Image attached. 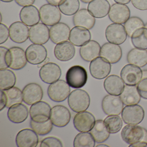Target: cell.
<instances>
[{"label":"cell","instance_id":"1","mask_svg":"<svg viewBox=\"0 0 147 147\" xmlns=\"http://www.w3.org/2000/svg\"><path fill=\"white\" fill-rule=\"evenodd\" d=\"M68 103L70 109L75 112L85 111L90 106V96L85 90L76 89L69 94Z\"/></svg>","mask_w":147,"mask_h":147},{"label":"cell","instance_id":"2","mask_svg":"<svg viewBox=\"0 0 147 147\" xmlns=\"http://www.w3.org/2000/svg\"><path fill=\"white\" fill-rule=\"evenodd\" d=\"M122 139L126 143L132 144L138 142L147 143V130L137 125H127L121 133Z\"/></svg>","mask_w":147,"mask_h":147},{"label":"cell","instance_id":"3","mask_svg":"<svg viewBox=\"0 0 147 147\" xmlns=\"http://www.w3.org/2000/svg\"><path fill=\"white\" fill-rule=\"evenodd\" d=\"M66 80L71 87L81 88L87 82V72L83 67L80 65L73 66L67 71Z\"/></svg>","mask_w":147,"mask_h":147},{"label":"cell","instance_id":"4","mask_svg":"<svg viewBox=\"0 0 147 147\" xmlns=\"http://www.w3.org/2000/svg\"><path fill=\"white\" fill-rule=\"evenodd\" d=\"M70 93V86L63 80H58L49 85L48 94L50 98L56 102L64 101Z\"/></svg>","mask_w":147,"mask_h":147},{"label":"cell","instance_id":"5","mask_svg":"<svg viewBox=\"0 0 147 147\" xmlns=\"http://www.w3.org/2000/svg\"><path fill=\"white\" fill-rule=\"evenodd\" d=\"M121 116L125 123L137 125L143 120L144 111L143 107L138 104L127 105L123 109Z\"/></svg>","mask_w":147,"mask_h":147},{"label":"cell","instance_id":"6","mask_svg":"<svg viewBox=\"0 0 147 147\" xmlns=\"http://www.w3.org/2000/svg\"><path fill=\"white\" fill-rule=\"evenodd\" d=\"M111 63L101 57L93 60L89 65L91 75L97 80H102L107 77L111 73Z\"/></svg>","mask_w":147,"mask_h":147},{"label":"cell","instance_id":"7","mask_svg":"<svg viewBox=\"0 0 147 147\" xmlns=\"http://www.w3.org/2000/svg\"><path fill=\"white\" fill-rule=\"evenodd\" d=\"M40 20L43 24L53 26L60 22L61 14L56 6L48 4L43 5L39 10Z\"/></svg>","mask_w":147,"mask_h":147},{"label":"cell","instance_id":"8","mask_svg":"<svg viewBox=\"0 0 147 147\" xmlns=\"http://www.w3.org/2000/svg\"><path fill=\"white\" fill-rule=\"evenodd\" d=\"M120 76L125 85L136 86L142 80V70L139 67L129 63L121 69Z\"/></svg>","mask_w":147,"mask_h":147},{"label":"cell","instance_id":"9","mask_svg":"<svg viewBox=\"0 0 147 147\" xmlns=\"http://www.w3.org/2000/svg\"><path fill=\"white\" fill-rule=\"evenodd\" d=\"M127 36L125 28L121 24H111L106 29V38L109 42L111 43L118 45L122 44L126 40Z\"/></svg>","mask_w":147,"mask_h":147},{"label":"cell","instance_id":"10","mask_svg":"<svg viewBox=\"0 0 147 147\" xmlns=\"http://www.w3.org/2000/svg\"><path fill=\"white\" fill-rule=\"evenodd\" d=\"M51 107L45 101H39L33 104L30 109L32 120L37 123H44L50 118Z\"/></svg>","mask_w":147,"mask_h":147},{"label":"cell","instance_id":"11","mask_svg":"<svg viewBox=\"0 0 147 147\" xmlns=\"http://www.w3.org/2000/svg\"><path fill=\"white\" fill-rule=\"evenodd\" d=\"M102 110L107 115H118L122 113L124 104L120 97L108 94L102 100Z\"/></svg>","mask_w":147,"mask_h":147},{"label":"cell","instance_id":"12","mask_svg":"<svg viewBox=\"0 0 147 147\" xmlns=\"http://www.w3.org/2000/svg\"><path fill=\"white\" fill-rule=\"evenodd\" d=\"M70 119L71 113L66 107L59 105L51 109L50 119L56 127H65L70 122Z\"/></svg>","mask_w":147,"mask_h":147},{"label":"cell","instance_id":"13","mask_svg":"<svg viewBox=\"0 0 147 147\" xmlns=\"http://www.w3.org/2000/svg\"><path fill=\"white\" fill-rule=\"evenodd\" d=\"M96 120L91 113L83 111L78 113L74 119V126L80 132H88L94 126Z\"/></svg>","mask_w":147,"mask_h":147},{"label":"cell","instance_id":"14","mask_svg":"<svg viewBox=\"0 0 147 147\" xmlns=\"http://www.w3.org/2000/svg\"><path fill=\"white\" fill-rule=\"evenodd\" d=\"M29 38L33 43L45 44L50 38L49 29L45 24L38 23L30 28Z\"/></svg>","mask_w":147,"mask_h":147},{"label":"cell","instance_id":"15","mask_svg":"<svg viewBox=\"0 0 147 147\" xmlns=\"http://www.w3.org/2000/svg\"><path fill=\"white\" fill-rule=\"evenodd\" d=\"M39 74L43 82L51 84L61 78V70L57 64L54 63H48L40 68Z\"/></svg>","mask_w":147,"mask_h":147},{"label":"cell","instance_id":"16","mask_svg":"<svg viewBox=\"0 0 147 147\" xmlns=\"http://www.w3.org/2000/svg\"><path fill=\"white\" fill-rule=\"evenodd\" d=\"M22 92L24 102L29 105L41 101L43 96L42 88L36 83L27 84L24 88Z\"/></svg>","mask_w":147,"mask_h":147},{"label":"cell","instance_id":"17","mask_svg":"<svg viewBox=\"0 0 147 147\" xmlns=\"http://www.w3.org/2000/svg\"><path fill=\"white\" fill-rule=\"evenodd\" d=\"M26 55L29 63L33 65H38L46 59L48 53L46 48L43 45L33 43L26 49Z\"/></svg>","mask_w":147,"mask_h":147},{"label":"cell","instance_id":"18","mask_svg":"<svg viewBox=\"0 0 147 147\" xmlns=\"http://www.w3.org/2000/svg\"><path fill=\"white\" fill-rule=\"evenodd\" d=\"M130 17V11L127 6L123 4H113L111 6L108 17L110 20L116 24H125Z\"/></svg>","mask_w":147,"mask_h":147},{"label":"cell","instance_id":"19","mask_svg":"<svg viewBox=\"0 0 147 147\" xmlns=\"http://www.w3.org/2000/svg\"><path fill=\"white\" fill-rule=\"evenodd\" d=\"M16 143L18 147H36L39 143V139L33 129H23L17 134Z\"/></svg>","mask_w":147,"mask_h":147},{"label":"cell","instance_id":"20","mask_svg":"<svg viewBox=\"0 0 147 147\" xmlns=\"http://www.w3.org/2000/svg\"><path fill=\"white\" fill-rule=\"evenodd\" d=\"M9 30L10 38L14 42L23 43L28 39L30 30L23 22H14L10 26Z\"/></svg>","mask_w":147,"mask_h":147},{"label":"cell","instance_id":"21","mask_svg":"<svg viewBox=\"0 0 147 147\" xmlns=\"http://www.w3.org/2000/svg\"><path fill=\"white\" fill-rule=\"evenodd\" d=\"M122 49L118 45L108 42L104 44L101 48L100 56L111 64L118 62L122 58Z\"/></svg>","mask_w":147,"mask_h":147},{"label":"cell","instance_id":"22","mask_svg":"<svg viewBox=\"0 0 147 147\" xmlns=\"http://www.w3.org/2000/svg\"><path fill=\"white\" fill-rule=\"evenodd\" d=\"M70 29L65 23H58L50 29V38L55 44L66 42L69 39Z\"/></svg>","mask_w":147,"mask_h":147},{"label":"cell","instance_id":"23","mask_svg":"<svg viewBox=\"0 0 147 147\" xmlns=\"http://www.w3.org/2000/svg\"><path fill=\"white\" fill-rule=\"evenodd\" d=\"M101 47L99 44L90 40L81 47L80 54L81 58L86 62H91L100 55Z\"/></svg>","mask_w":147,"mask_h":147},{"label":"cell","instance_id":"24","mask_svg":"<svg viewBox=\"0 0 147 147\" xmlns=\"http://www.w3.org/2000/svg\"><path fill=\"white\" fill-rule=\"evenodd\" d=\"M73 23L75 26L83 27L91 30L95 24V19L88 10L83 8L78 11L73 18Z\"/></svg>","mask_w":147,"mask_h":147},{"label":"cell","instance_id":"25","mask_svg":"<svg viewBox=\"0 0 147 147\" xmlns=\"http://www.w3.org/2000/svg\"><path fill=\"white\" fill-rule=\"evenodd\" d=\"M104 86L105 90L109 94L119 96L124 88V82L118 76L111 75L106 78Z\"/></svg>","mask_w":147,"mask_h":147},{"label":"cell","instance_id":"26","mask_svg":"<svg viewBox=\"0 0 147 147\" xmlns=\"http://www.w3.org/2000/svg\"><path fill=\"white\" fill-rule=\"evenodd\" d=\"M75 48L70 42H63L57 44L54 49L56 58L61 61L71 60L75 55Z\"/></svg>","mask_w":147,"mask_h":147},{"label":"cell","instance_id":"27","mask_svg":"<svg viewBox=\"0 0 147 147\" xmlns=\"http://www.w3.org/2000/svg\"><path fill=\"white\" fill-rule=\"evenodd\" d=\"M20 20L28 26H32L39 23L40 13L38 9L33 5L24 7L20 13Z\"/></svg>","mask_w":147,"mask_h":147},{"label":"cell","instance_id":"28","mask_svg":"<svg viewBox=\"0 0 147 147\" xmlns=\"http://www.w3.org/2000/svg\"><path fill=\"white\" fill-rule=\"evenodd\" d=\"M91 34L88 29L75 26L70 31L69 41L75 46H82L90 41Z\"/></svg>","mask_w":147,"mask_h":147},{"label":"cell","instance_id":"29","mask_svg":"<svg viewBox=\"0 0 147 147\" xmlns=\"http://www.w3.org/2000/svg\"><path fill=\"white\" fill-rule=\"evenodd\" d=\"M111 8L107 0H93L88 4V10L96 18H102L107 16Z\"/></svg>","mask_w":147,"mask_h":147},{"label":"cell","instance_id":"30","mask_svg":"<svg viewBox=\"0 0 147 147\" xmlns=\"http://www.w3.org/2000/svg\"><path fill=\"white\" fill-rule=\"evenodd\" d=\"M29 116V111L24 104H17L9 108L7 117L9 120L14 123H20L25 121Z\"/></svg>","mask_w":147,"mask_h":147},{"label":"cell","instance_id":"31","mask_svg":"<svg viewBox=\"0 0 147 147\" xmlns=\"http://www.w3.org/2000/svg\"><path fill=\"white\" fill-rule=\"evenodd\" d=\"M11 54V63L10 68L13 70H20L27 64L26 52L22 48L13 47L9 49Z\"/></svg>","mask_w":147,"mask_h":147},{"label":"cell","instance_id":"32","mask_svg":"<svg viewBox=\"0 0 147 147\" xmlns=\"http://www.w3.org/2000/svg\"><path fill=\"white\" fill-rule=\"evenodd\" d=\"M120 98L125 106L137 105L141 100V96L136 86H125Z\"/></svg>","mask_w":147,"mask_h":147},{"label":"cell","instance_id":"33","mask_svg":"<svg viewBox=\"0 0 147 147\" xmlns=\"http://www.w3.org/2000/svg\"><path fill=\"white\" fill-rule=\"evenodd\" d=\"M127 61L129 64L143 67L147 64V51L137 48L132 49L127 54Z\"/></svg>","mask_w":147,"mask_h":147},{"label":"cell","instance_id":"34","mask_svg":"<svg viewBox=\"0 0 147 147\" xmlns=\"http://www.w3.org/2000/svg\"><path fill=\"white\" fill-rule=\"evenodd\" d=\"M95 142L98 143L104 142L109 138L110 133L107 129L104 121L99 119L96 120L94 126L90 131Z\"/></svg>","mask_w":147,"mask_h":147},{"label":"cell","instance_id":"35","mask_svg":"<svg viewBox=\"0 0 147 147\" xmlns=\"http://www.w3.org/2000/svg\"><path fill=\"white\" fill-rule=\"evenodd\" d=\"M16 76L12 70L5 69L0 70V89L6 91L14 86Z\"/></svg>","mask_w":147,"mask_h":147},{"label":"cell","instance_id":"36","mask_svg":"<svg viewBox=\"0 0 147 147\" xmlns=\"http://www.w3.org/2000/svg\"><path fill=\"white\" fill-rule=\"evenodd\" d=\"M131 41L136 48L147 49V29L142 28L137 30L131 37Z\"/></svg>","mask_w":147,"mask_h":147},{"label":"cell","instance_id":"37","mask_svg":"<svg viewBox=\"0 0 147 147\" xmlns=\"http://www.w3.org/2000/svg\"><path fill=\"white\" fill-rule=\"evenodd\" d=\"M60 11L65 15H74L80 7L79 0H62L58 5Z\"/></svg>","mask_w":147,"mask_h":147},{"label":"cell","instance_id":"38","mask_svg":"<svg viewBox=\"0 0 147 147\" xmlns=\"http://www.w3.org/2000/svg\"><path fill=\"white\" fill-rule=\"evenodd\" d=\"M95 141L91 133L81 132L76 135L74 141V147H94Z\"/></svg>","mask_w":147,"mask_h":147},{"label":"cell","instance_id":"39","mask_svg":"<svg viewBox=\"0 0 147 147\" xmlns=\"http://www.w3.org/2000/svg\"><path fill=\"white\" fill-rule=\"evenodd\" d=\"M5 92L7 98V108H9L17 104H21L23 102V92L18 88L13 87Z\"/></svg>","mask_w":147,"mask_h":147},{"label":"cell","instance_id":"40","mask_svg":"<svg viewBox=\"0 0 147 147\" xmlns=\"http://www.w3.org/2000/svg\"><path fill=\"white\" fill-rule=\"evenodd\" d=\"M104 121L107 129L111 134L119 132L123 127V121L118 115H108Z\"/></svg>","mask_w":147,"mask_h":147},{"label":"cell","instance_id":"41","mask_svg":"<svg viewBox=\"0 0 147 147\" xmlns=\"http://www.w3.org/2000/svg\"><path fill=\"white\" fill-rule=\"evenodd\" d=\"M144 23L139 18L132 17L129 18L124 24V27L129 37L131 38L133 33L138 29L144 27Z\"/></svg>","mask_w":147,"mask_h":147},{"label":"cell","instance_id":"42","mask_svg":"<svg viewBox=\"0 0 147 147\" xmlns=\"http://www.w3.org/2000/svg\"><path fill=\"white\" fill-rule=\"evenodd\" d=\"M53 125L50 119L44 123H37L31 119L30 123L32 129L40 136H45L49 133L53 129Z\"/></svg>","mask_w":147,"mask_h":147},{"label":"cell","instance_id":"43","mask_svg":"<svg viewBox=\"0 0 147 147\" xmlns=\"http://www.w3.org/2000/svg\"><path fill=\"white\" fill-rule=\"evenodd\" d=\"M11 63V54L10 49L6 47H0V69L10 67Z\"/></svg>","mask_w":147,"mask_h":147},{"label":"cell","instance_id":"44","mask_svg":"<svg viewBox=\"0 0 147 147\" xmlns=\"http://www.w3.org/2000/svg\"><path fill=\"white\" fill-rule=\"evenodd\" d=\"M62 143L58 138L49 137L43 139L40 144L41 147H62Z\"/></svg>","mask_w":147,"mask_h":147},{"label":"cell","instance_id":"45","mask_svg":"<svg viewBox=\"0 0 147 147\" xmlns=\"http://www.w3.org/2000/svg\"><path fill=\"white\" fill-rule=\"evenodd\" d=\"M137 88L141 97L147 99V78H142Z\"/></svg>","mask_w":147,"mask_h":147},{"label":"cell","instance_id":"46","mask_svg":"<svg viewBox=\"0 0 147 147\" xmlns=\"http://www.w3.org/2000/svg\"><path fill=\"white\" fill-rule=\"evenodd\" d=\"M9 36V30L5 25L1 23L0 24V44L5 42Z\"/></svg>","mask_w":147,"mask_h":147},{"label":"cell","instance_id":"47","mask_svg":"<svg viewBox=\"0 0 147 147\" xmlns=\"http://www.w3.org/2000/svg\"><path fill=\"white\" fill-rule=\"evenodd\" d=\"M133 6L141 11L147 10V0H131Z\"/></svg>","mask_w":147,"mask_h":147},{"label":"cell","instance_id":"48","mask_svg":"<svg viewBox=\"0 0 147 147\" xmlns=\"http://www.w3.org/2000/svg\"><path fill=\"white\" fill-rule=\"evenodd\" d=\"M1 105H0V111H2L6 107L7 104V98L5 91L1 90Z\"/></svg>","mask_w":147,"mask_h":147},{"label":"cell","instance_id":"49","mask_svg":"<svg viewBox=\"0 0 147 147\" xmlns=\"http://www.w3.org/2000/svg\"><path fill=\"white\" fill-rule=\"evenodd\" d=\"M36 0H15L18 5L21 7L32 5L35 3Z\"/></svg>","mask_w":147,"mask_h":147},{"label":"cell","instance_id":"50","mask_svg":"<svg viewBox=\"0 0 147 147\" xmlns=\"http://www.w3.org/2000/svg\"><path fill=\"white\" fill-rule=\"evenodd\" d=\"M130 147H147V143L145 142H138L129 144Z\"/></svg>","mask_w":147,"mask_h":147},{"label":"cell","instance_id":"51","mask_svg":"<svg viewBox=\"0 0 147 147\" xmlns=\"http://www.w3.org/2000/svg\"><path fill=\"white\" fill-rule=\"evenodd\" d=\"M47 2L51 5L55 6H58L62 0H46Z\"/></svg>","mask_w":147,"mask_h":147},{"label":"cell","instance_id":"52","mask_svg":"<svg viewBox=\"0 0 147 147\" xmlns=\"http://www.w3.org/2000/svg\"><path fill=\"white\" fill-rule=\"evenodd\" d=\"M114 1L118 4L126 5L130 2L131 0H114Z\"/></svg>","mask_w":147,"mask_h":147},{"label":"cell","instance_id":"53","mask_svg":"<svg viewBox=\"0 0 147 147\" xmlns=\"http://www.w3.org/2000/svg\"><path fill=\"white\" fill-rule=\"evenodd\" d=\"M50 61V58L49 57H47L46 58V59L43 62H42V63H40V64H38V65L37 67L38 68H41L42 66H43L44 65H45V64H47V63H49Z\"/></svg>","mask_w":147,"mask_h":147},{"label":"cell","instance_id":"54","mask_svg":"<svg viewBox=\"0 0 147 147\" xmlns=\"http://www.w3.org/2000/svg\"><path fill=\"white\" fill-rule=\"evenodd\" d=\"M147 78V69L142 70V78Z\"/></svg>","mask_w":147,"mask_h":147},{"label":"cell","instance_id":"55","mask_svg":"<svg viewBox=\"0 0 147 147\" xmlns=\"http://www.w3.org/2000/svg\"><path fill=\"white\" fill-rule=\"evenodd\" d=\"M80 1L83 3L87 4V3H89L91 1H92L93 0H80Z\"/></svg>","mask_w":147,"mask_h":147},{"label":"cell","instance_id":"56","mask_svg":"<svg viewBox=\"0 0 147 147\" xmlns=\"http://www.w3.org/2000/svg\"><path fill=\"white\" fill-rule=\"evenodd\" d=\"M1 1L4 2H6V3H9V2H11L13 1V0H1Z\"/></svg>","mask_w":147,"mask_h":147},{"label":"cell","instance_id":"57","mask_svg":"<svg viewBox=\"0 0 147 147\" xmlns=\"http://www.w3.org/2000/svg\"><path fill=\"white\" fill-rule=\"evenodd\" d=\"M109 147V146L108 145H107L106 144H99V145H97L96 147Z\"/></svg>","mask_w":147,"mask_h":147},{"label":"cell","instance_id":"58","mask_svg":"<svg viewBox=\"0 0 147 147\" xmlns=\"http://www.w3.org/2000/svg\"><path fill=\"white\" fill-rule=\"evenodd\" d=\"M144 27H145V28H146V29H147V23H146V24H145V25H144Z\"/></svg>","mask_w":147,"mask_h":147}]
</instances>
